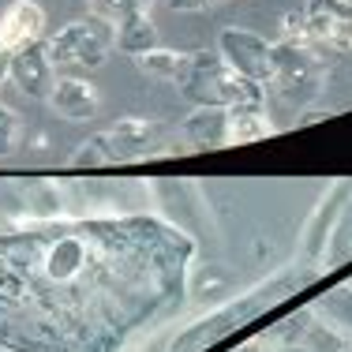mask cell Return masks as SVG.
Returning a JSON list of instances; mask_svg holds the SVG:
<instances>
[{"label": "cell", "mask_w": 352, "mask_h": 352, "mask_svg": "<svg viewBox=\"0 0 352 352\" xmlns=\"http://www.w3.org/2000/svg\"><path fill=\"white\" fill-rule=\"evenodd\" d=\"M191 255L188 232L146 214L0 232V349L124 352L184 304Z\"/></svg>", "instance_id": "obj_1"}, {"label": "cell", "mask_w": 352, "mask_h": 352, "mask_svg": "<svg viewBox=\"0 0 352 352\" xmlns=\"http://www.w3.org/2000/svg\"><path fill=\"white\" fill-rule=\"evenodd\" d=\"M232 352H352V289L307 300L281 322L240 341Z\"/></svg>", "instance_id": "obj_2"}, {"label": "cell", "mask_w": 352, "mask_h": 352, "mask_svg": "<svg viewBox=\"0 0 352 352\" xmlns=\"http://www.w3.org/2000/svg\"><path fill=\"white\" fill-rule=\"evenodd\" d=\"M176 90L180 98H188L195 109H229L240 102H263L258 82L240 79L229 64L221 60V53H184L180 75H176Z\"/></svg>", "instance_id": "obj_3"}, {"label": "cell", "mask_w": 352, "mask_h": 352, "mask_svg": "<svg viewBox=\"0 0 352 352\" xmlns=\"http://www.w3.org/2000/svg\"><path fill=\"white\" fill-rule=\"evenodd\" d=\"M116 45V34L105 19H79L60 27L53 38H45V56L53 68H102L109 49Z\"/></svg>", "instance_id": "obj_4"}, {"label": "cell", "mask_w": 352, "mask_h": 352, "mask_svg": "<svg viewBox=\"0 0 352 352\" xmlns=\"http://www.w3.org/2000/svg\"><path fill=\"white\" fill-rule=\"evenodd\" d=\"M217 53H221V60L229 64L240 79H248V82H270L274 79V45H266V41L258 34H251V30H236V27L221 30Z\"/></svg>", "instance_id": "obj_5"}, {"label": "cell", "mask_w": 352, "mask_h": 352, "mask_svg": "<svg viewBox=\"0 0 352 352\" xmlns=\"http://www.w3.org/2000/svg\"><path fill=\"white\" fill-rule=\"evenodd\" d=\"M304 34L330 53H352V4H345V0H307Z\"/></svg>", "instance_id": "obj_6"}, {"label": "cell", "mask_w": 352, "mask_h": 352, "mask_svg": "<svg viewBox=\"0 0 352 352\" xmlns=\"http://www.w3.org/2000/svg\"><path fill=\"white\" fill-rule=\"evenodd\" d=\"M274 82L281 87V94L289 102L292 98L304 102V98H311L318 90V64L307 53L304 41H281V45H274Z\"/></svg>", "instance_id": "obj_7"}, {"label": "cell", "mask_w": 352, "mask_h": 352, "mask_svg": "<svg viewBox=\"0 0 352 352\" xmlns=\"http://www.w3.org/2000/svg\"><path fill=\"white\" fill-rule=\"evenodd\" d=\"M165 128L157 120H139V116H128V120H116V128L105 131L109 142V165H131L142 162L154 146H162Z\"/></svg>", "instance_id": "obj_8"}, {"label": "cell", "mask_w": 352, "mask_h": 352, "mask_svg": "<svg viewBox=\"0 0 352 352\" xmlns=\"http://www.w3.org/2000/svg\"><path fill=\"white\" fill-rule=\"evenodd\" d=\"M12 82L34 102H49L56 79H53V60L45 56V41H30V45L12 53Z\"/></svg>", "instance_id": "obj_9"}, {"label": "cell", "mask_w": 352, "mask_h": 352, "mask_svg": "<svg viewBox=\"0 0 352 352\" xmlns=\"http://www.w3.org/2000/svg\"><path fill=\"white\" fill-rule=\"evenodd\" d=\"M45 34V12L34 0H12L0 15V49L15 53V49L30 45V41H41Z\"/></svg>", "instance_id": "obj_10"}, {"label": "cell", "mask_w": 352, "mask_h": 352, "mask_svg": "<svg viewBox=\"0 0 352 352\" xmlns=\"http://www.w3.org/2000/svg\"><path fill=\"white\" fill-rule=\"evenodd\" d=\"M98 105H102L98 90L82 79H56L53 94H49V109L64 120H90L98 113Z\"/></svg>", "instance_id": "obj_11"}, {"label": "cell", "mask_w": 352, "mask_h": 352, "mask_svg": "<svg viewBox=\"0 0 352 352\" xmlns=\"http://www.w3.org/2000/svg\"><path fill=\"white\" fill-rule=\"evenodd\" d=\"M188 146L195 150H217V146H229V109H195L188 120L180 124Z\"/></svg>", "instance_id": "obj_12"}, {"label": "cell", "mask_w": 352, "mask_h": 352, "mask_svg": "<svg viewBox=\"0 0 352 352\" xmlns=\"http://www.w3.org/2000/svg\"><path fill=\"white\" fill-rule=\"evenodd\" d=\"M274 135V124L266 120L263 102H240L229 105V146H244V142Z\"/></svg>", "instance_id": "obj_13"}, {"label": "cell", "mask_w": 352, "mask_h": 352, "mask_svg": "<svg viewBox=\"0 0 352 352\" xmlns=\"http://www.w3.org/2000/svg\"><path fill=\"white\" fill-rule=\"evenodd\" d=\"M113 34H116V49L128 53V56H142V53H150V49H157V27L150 23V12L116 23Z\"/></svg>", "instance_id": "obj_14"}, {"label": "cell", "mask_w": 352, "mask_h": 352, "mask_svg": "<svg viewBox=\"0 0 352 352\" xmlns=\"http://www.w3.org/2000/svg\"><path fill=\"white\" fill-rule=\"evenodd\" d=\"M180 64H184V53H173V49H150V53L135 56V68L154 75V79L162 82H176V75H180Z\"/></svg>", "instance_id": "obj_15"}, {"label": "cell", "mask_w": 352, "mask_h": 352, "mask_svg": "<svg viewBox=\"0 0 352 352\" xmlns=\"http://www.w3.org/2000/svg\"><path fill=\"white\" fill-rule=\"evenodd\" d=\"M150 4H154V0H90V15H94V19H105L109 27H116V23L131 19V15L150 12Z\"/></svg>", "instance_id": "obj_16"}, {"label": "cell", "mask_w": 352, "mask_h": 352, "mask_svg": "<svg viewBox=\"0 0 352 352\" xmlns=\"http://www.w3.org/2000/svg\"><path fill=\"white\" fill-rule=\"evenodd\" d=\"M72 165L75 169H105L109 165V142H105V131H98V135L82 139L79 150L72 154Z\"/></svg>", "instance_id": "obj_17"}, {"label": "cell", "mask_w": 352, "mask_h": 352, "mask_svg": "<svg viewBox=\"0 0 352 352\" xmlns=\"http://www.w3.org/2000/svg\"><path fill=\"white\" fill-rule=\"evenodd\" d=\"M15 139H19V116L8 105H0V157H8L15 150Z\"/></svg>", "instance_id": "obj_18"}, {"label": "cell", "mask_w": 352, "mask_h": 352, "mask_svg": "<svg viewBox=\"0 0 352 352\" xmlns=\"http://www.w3.org/2000/svg\"><path fill=\"white\" fill-rule=\"evenodd\" d=\"M165 4H169L173 12H203V8L214 4V0H165Z\"/></svg>", "instance_id": "obj_19"}, {"label": "cell", "mask_w": 352, "mask_h": 352, "mask_svg": "<svg viewBox=\"0 0 352 352\" xmlns=\"http://www.w3.org/2000/svg\"><path fill=\"white\" fill-rule=\"evenodd\" d=\"M8 79H12V53H8V49H0V87H4Z\"/></svg>", "instance_id": "obj_20"}, {"label": "cell", "mask_w": 352, "mask_h": 352, "mask_svg": "<svg viewBox=\"0 0 352 352\" xmlns=\"http://www.w3.org/2000/svg\"><path fill=\"white\" fill-rule=\"evenodd\" d=\"M345 4H352V0H345Z\"/></svg>", "instance_id": "obj_21"}]
</instances>
